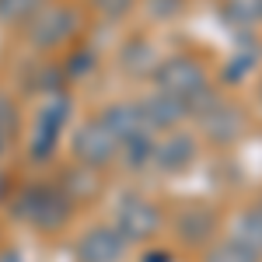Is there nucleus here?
I'll return each mask as SVG.
<instances>
[{"mask_svg":"<svg viewBox=\"0 0 262 262\" xmlns=\"http://www.w3.org/2000/svg\"><path fill=\"white\" fill-rule=\"evenodd\" d=\"M70 206L74 203L60 192V185H46V182H35L28 189H21L18 200H14V217L25 224H32L35 231H60L63 224L70 221Z\"/></svg>","mask_w":262,"mask_h":262,"instance_id":"obj_1","label":"nucleus"},{"mask_svg":"<svg viewBox=\"0 0 262 262\" xmlns=\"http://www.w3.org/2000/svg\"><path fill=\"white\" fill-rule=\"evenodd\" d=\"M81 25H84V18L77 7H70V4H42L39 11L25 21V35L32 42V49L53 53V49H60V46L77 39Z\"/></svg>","mask_w":262,"mask_h":262,"instance_id":"obj_2","label":"nucleus"},{"mask_svg":"<svg viewBox=\"0 0 262 262\" xmlns=\"http://www.w3.org/2000/svg\"><path fill=\"white\" fill-rule=\"evenodd\" d=\"M70 112H74V105L63 91H53L49 101H42L39 116H35V137H32V147H28L32 161H49L56 154L60 129L70 122Z\"/></svg>","mask_w":262,"mask_h":262,"instance_id":"obj_3","label":"nucleus"},{"mask_svg":"<svg viewBox=\"0 0 262 262\" xmlns=\"http://www.w3.org/2000/svg\"><path fill=\"white\" fill-rule=\"evenodd\" d=\"M150 77L158 84V91L179 95V98H192L200 88H206V67H203L196 56L179 53V56H171V60L158 63Z\"/></svg>","mask_w":262,"mask_h":262,"instance_id":"obj_4","label":"nucleus"},{"mask_svg":"<svg viewBox=\"0 0 262 262\" xmlns=\"http://www.w3.org/2000/svg\"><path fill=\"white\" fill-rule=\"evenodd\" d=\"M116 231L126 242H150L161 231V210L137 192H126L116 203Z\"/></svg>","mask_w":262,"mask_h":262,"instance_id":"obj_5","label":"nucleus"},{"mask_svg":"<svg viewBox=\"0 0 262 262\" xmlns=\"http://www.w3.org/2000/svg\"><path fill=\"white\" fill-rule=\"evenodd\" d=\"M70 154L77 158V164H88V168H108V164L119 158V140L101 126V119L84 122L81 129L74 133L70 140Z\"/></svg>","mask_w":262,"mask_h":262,"instance_id":"obj_6","label":"nucleus"},{"mask_svg":"<svg viewBox=\"0 0 262 262\" xmlns=\"http://www.w3.org/2000/svg\"><path fill=\"white\" fill-rule=\"evenodd\" d=\"M200 122H203V133H206V140L217 143V147H227V143H234L242 137L245 129V112L238 105H231V101H213L210 108H203L200 112Z\"/></svg>","mask_w":262,"mask_h":262,"instance_id":"obj_7","label":"nucleus"},{"mask_svg":"<svg viewBox=\"0 0 262 262\" xmlns=\"http://www.w3.org/2000/svg\"><path fill=\"white\" fill-rule=\"evenodd\" d=\"M221 231V217L210 210V206H185L179 217H175V234L182 245L189 248H203L217 238Z\"/></svg>","mask_w":262,"mask_h":262,"instance_id":"obj_8","label":"nucleus"},{"mask_svg":"<svg viewBox=\"0 0 262 262\" xmlns=\"http://www.w3.org/2000/svg\"><path fill=\"white\" fill-rule=\"evenodd\" d=\"M126 238H122L116 227H91L84 234L77 248H74V259L77 262H119Z\"/></svg>","mask_w":262,"mask_h":262,"instance_id":"obj_9","label":"nucleus"},{"mask_svg":"<svg viewBox=\"0 0 262 262\" xmlns=\"http://www.w3.org/2000/svg\"><path fill=\"white\" fill-rule=\"evenodd\" d=\"M143 112V119L147 126L158 133V129H171V126H179L182 119H189L192 112H189V101L179 98V95H168V91H158V95H150V98H140L137 101Z\"/></svg>","mask_w":262,"mask_h":262,"instance_id":"obj_10","label":"nucleus"},{"mask_svg":"<svg viewBox=\"0 0 262 262\" xmlns=\"http://www.w3.org/2000/svg\"><path fill=\"white\" fill-rule=\"evenodd\" d=\"M98 119L119 143L129 140V137H140V133H154V129L147 126V119H143L137 101H116V105H108V108L101 112Z\"/></svg>","mask_w":262,"mask_h":262,"instance_id":"obj_11","label":"nucleus"},{"mask_svg":"<svg viewBox=\"0 0 262 262\" xmlns=\"http://www.w3.org/2000/svg\"><path fill=\"white\" fill-rule=\"evenodd\" d=\"M192 161H196V137H189V133H171L168 140L154 143V161L150 164H158L164 175H179Z\"/></svg>","mask_w":262,"mask_h":262,"instance_id":"obj_12","label":"nucleus"},{"mask_svg":"<svg viewBox=\"0 0 262 262\" xmlns=\"http://www.w3.org/2000/svg\"><path fill=\"white\" fill-rule=\"evenodd\" d=\"M60 192L70 203L95 200V196H98V175H95V168H88V164L67 168V171L60 175Z\"/></svg>","mask_w":262,"mask_h":262,"instance_id":"obj_13","label":"nucleus"},{"mask_svg":"<svg viewBox=\"0 0 262 262\" xmlns=\"http://www.w3.org/2000/svg\"><path fill=\"white\" fill-rule=\"evenodd\" d=\"M119 63H122V70L129 74V77H143V74H154V49H150V42H143V39H133L126 49L119 53Z\"/></svg>","mask_w":262,"mask_h":262,"instance_id":"obj_14","label":"nucleus"},{"mask_svg":"<svg viewBox=\"0 0 262 262\" xmlns=\"http://www.w3.org/2000/svg\"><path fill=\"white\" fill-rule=\"evenodd\" d=\"M122 164L129 171H143L147 164L154 161V133H140V137H129V140L119 143Z\"/></svg>","mask_w":262,"mask_h":262,"instance_id":"obj_15","label":"nucleus"},{"mask_svg":"<svg viewBox=\"0 0 262 262\" xmlns=\"http://www.w3.org/2000/svg\"><path fill=\"white\" fill-rule=\"evenodd\" d=\"M203 262H262V252L252 248L248 242H242V238H231V242L213 245Z\"/></svg>","mask_w":262,"mask_h":262,"instance_id":"obj_16","label":"nucleus"},{"mask_svg":"<svg viewBox=\"0 0 262 262\" xmlns=\"http://www.w3.org/2000/svg\"><path fill=\"white\" fill-rule=\"evenodd\" d=\"M46 0H0V25H25Z\"/></svg>","mask_w":262,"mask_h":262,"instance_id":"obj_17","label":"nucleus"},{"mask_svg":"<svg viewBox=\"0 0 262 262\" xmlns=\"http://www.w3.org/2000/svg\"><path fill=\"white\" fill-rule=\"evenodd\" d=\"M238 238L262 252V203H259V206H252V210L242 217V224H238Z\"/></svg>","mask_w":262,"mask_h":262,"instance_id":"obj_18","label":"nucleus"},{"mask_svg":"<svg viewBox=\"0 0 262 262\" xmlns=\"http://www.w3.org/2000/svg\"><path fill=\"white\" fill-rule=\"evenodd\" d=\"M0 129L11 133V137L21 129V112H18V105H14V98L7 91H0Z\"/></svg>","mask_w":262,"mask_h":262,"instance_id":"obj_19","label":"nucleus"},{"mask_svg":"<svg viewBox=\"0 0 262 262\" xmlns=\"http://www.w3.org/2000/svg\"><path fill=\"white\" fill-rule=\"evenodd\" d=\"M91 7H95L105 21H122L137 7V0H91Z\"/></svg>","mask_w":262,"mask_h":262,"instance_id":"obj_20","label":"nucleus"},{"mask_svg":"<svg viewBox=\"0 0 262 262\" xmlns=\"http://www.w3.org/2000/svg\"><path fill=\"white\" fill-rule=\"evenodd\" d=\"M91 70H95V53L91 49H77L70 60L63 63V77H74V81L84 77V74H91Z\"/></svg>","mask_w":262,"mask_h":262,"instance_id":"obj_21","label":"nucleus"},{"mask_svg":"<svg viewBox=\"0 0 262 262\" xmlns=\"http://www.w3.org/2000/svg\"><path fill=\"white\" fill-rule=\"evenodd\" d=\"M252 67H255V56H252V53H245V56H238L234 63H227V67H224L221 81H224V84H238L245 74L252 70Z\"/></svg>","mask_w":262,"mask_h":262,"instance_id":"obj_22","label":"nucleus"},{"mask_svg":"<svg viewBox=\"0 0 262 262\" xmlns=\"http://www.w3.org/2000/svg\"><path fill=\"white\" fill-rule=\"evenodd\" d=\"M182 7H185V0H147V11H150V14H154L158 21L175 18Z\"/></svg>","mask_w":262,"mask_h":262,"instance_id":"obj_23","label":"nucleus"},{"mask_svg":"<svg viewBox=\"0 0 262 262\" xmlns=\"http://www.w3.org/2000/svg\"><path fill=\"white\" fill-rule=\"evenodd\" d=\"M143 262H171V255H168V252H147Z\"/></svg>","mask_w":262,"mask_h":262,"instance_id":"obj_24","label":"nucleus"},{"mask_svg":"<svg viewBox=\"0 0 262 262\" xmlns=\"http://www.w3.org/2000/svg\"><path fill=\"white\" fill-rule=\"evenodd\" d=\"M11 140H14V137H11V133H4V129H0V158H4V150H7V147H11Z\"/></svg>","mask_w":262,"mask_h":262,"instance_id":"obj_25","label":"nucleus"},{"mask_svg":"<svg viewBox=\"0 0 262 262\" xmlns=\"http://www.w3.org/2000/svg\"><path fill=\"white\" fill-rule=\"evenodd\" d=\"M0 262H21L18 252H0Z\"/></svg>","mask_w":262,"mask_h":262,"instance_id":"obj_26","label":"nucleus"},{"mask_svg":"<svg viewBox=\"0 0 262 262\" xmlns=\"http://www.w3.org/2000/svg\"><path fill=\"white\" fill-rule=\"evenodd\" d=\"M7 185H11V182H7V175H4V171H0V200H4V196H7Z\"/></svg>","mask_w":262,"mask_h":262,"instance_id":"obj_27","label":"nucleus"},{"mask_svg":"<svg viewBox=\"0 0 262 262\" xmlns=\"http://www.w3.org/2000/svg\"><path fill=\"white\" fill-rule=\"evenodd\" d=\"M259 105H262V84H259Z\"/></svg>","mask_w":262,"mask_h":262,"instance_id":"obj_28","label":"nucleus"}]
</instances>
